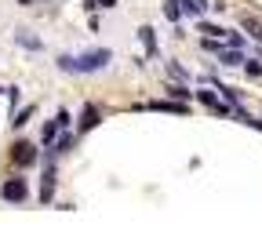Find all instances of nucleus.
I'll return each instance as SVG.
<instances>
[{"label": "nucleus", "instance_id": "24", "mask_svg": "<svg viewBox=\"0 0 262 240\" xmlns=\"http://www.w3.org/2000/svg\"><path fill=\"white\" fill-rule=\"evenodd\" d=\"M244 124H248V127H255V131H262V117H248Z\"/></svg>", "mask_w": 262, "mask_h": 240}, {"label": "nucleus", "instance_id": "12", "mask_svg": "<svg viewBox=\"0 0 262 240\" xmlns=\"http://www.w3.org/2000/svg\"><path fill=\"white\" fill-rule=\"evenodd\" d=\"M219 62L222 66H244V55H241V48H222L219 51Z\"/></svg>", "mask_w": 262, "mask_h": 240}, {"label": "nucleus", "instance_id": "1", "mask_svg": "<svg viewBox=\"0 0 262 240\" xmlns=\"http://www.w3.org/2000/svg\"><path fill=\"white\" fill-rule=\"evenodd\" d=\"M110 62H113V51H110V48H95V51H80V55H58V58H55V66H58L62 73H77V77L102 73Z\"/></svg>", "mask_w": 262, "mask_h": 240}, {"label": "nucleus", "instance_id": "11", "mask_svg": "<svg viewBox=\"0 0 262 240\" xmlns=\"http://www.w3.org/2000/svg\"><path fill=\"white\" fill-rule=\"evenodd\" d=\"M58 135H62V127H58V120H48L44 124V131H40V146H55V139H58Z\"/></svg>", "mask_w": 262, "mask_h": 240}, {"label": "nucleus", "instance_id": "3", "mask_svg": "<svg viewBox=\"0 0 262 240\" xmlns=\"http://www.w3.org/2000/svg\"><path fill=\"white\" fill-rule=\"evenodd\" d=\"M8 160H11V167H18V171H29L33 164L40 160V149L33 146V142H26V139H18V142L8 149Z\"/></svg>", "mask_w": 262, "mask_h": 240}, {"label": "nucleus", "instance_id": "10", "mask_svg": "<svg viewBox=\"0 0 262 240\" xmlns=\"http://www.w3.org/2000/svg\"><path fill=\"white\" fill-rule=\"evenodd\" d=\"M139 40H142L146 55L153 58V55H157V33H153V26H142V29H139Z\"/></svg>", "mask_w": 262, "mask_h": 240}, {"label": "nucleus", "instance_id": "16", "mask_svg": "<svg viewBox=\"0 0 262 240\" xmlns=\"http://www.w3.org/2000/svg\"><path fill=\"white\" fill-rule=\"evenodd\" d=\"M244 73H248L251 80H262V62H258V58H244Z\"/></svg>", "mask_w": 262, "mask_h": 240}, {"label": "nucleus", "instance_id": "20", "mask_svg": "<svg viewBox=\"0 0 262 240\" xmlns=\"http://www.w3.org/2000/svg\"><path fill=\"white\" fill-rule=\"evenodd\" d=\"M201 33H204V37H226V29H222V26H215V22H208V18L201 22Z\"/></svg>", "mask_w": 262, "mask_h": 240}, {"label": "nucleus", "instance_id": "5", "mask_svg": "<svg viewBox=\"0 0 262 240\" xmlns=\"http://www.w3.org/2000/svg\"><path fill=\"white\" fill-rule=\"evenodd\" d=\"M98 124H102V106H95V102H84L80 120H77V135H88V131H95Z\"/></svg>", "mask_w": 262, "mask_h": 240}, {"label": "nucleus", "instance_id": "21", "mask_svg": "<svg viewBox=\"0 0 262 240\" xmlns=\"http://www.w3.org/2000/svg\"><path fill=\"white\" fill-rule=\"evenodd\" d=\"M201 48H204V51H211V55H219V51H222L219 37H201Z\"/></svg>", "mask_w": 262, "mask_h": 240}, {"label": "nucleus", "instance_id": "17", "mask_svg": "<svg viewBox=\"0 0 262 240\" xmlns=\"http://www.w3.org/2000/svg\"><path fill=\"white\" fill-rule=\"evenodd\" d=\"M179 8H182V15H193V18H201V15H204V8L196 4V0H179Z\"/></svg>", "mask_w": 262, "mask_h": 240}, {"label": "nucleus", "instance_id": "19", "mask_svg": "<svg viewBox=\"0 0 262 240\" xmlns=\"http://www.w3.org/2000/svg\"><path fill=\"white\" fill-rule=\"evenodd\" d=\"M168 77H171V80H179V84H186V80H189V73L182 70L179 62H168Z\"/></svg>", "mask_w": 262, "mask_h": 240}, {"label": "nucleus", "instance_id": "6", "mask_svg": "<svg viewBox=\"0 0 262 240\" xmlns=\"http://www.w3.org/2000/svg\"><path fill=\"white\" fill-rule=\"evenodd\" d=\"M135 110H153V113H175V117H186L189 113V106L186 102H160V98H153V102H142V106H135Z\"/></svg>", "mask_w": 262, "mask_h": 240}, {"label": "nucleus", "instance_id": "2", "mask_svg": "<svg viewBox=\"0 0 262 240\" xmlns=\"http://www.w3.org/2000/svg\"><path fill=\"white\" fill-rule=\"evenodd\" d=\"M0 200L4 204H15V208H22V204L29 200V182L22 175H8L4 182H0Z\"/></svg>", "mask_w": 262, "mask_h": 240}, {"label": "nucleus", "instance_id": "26", "mask_svg": "<svg viewBox=\"0 0 262 240\" xmlns=\"http://www.w3.org/2000/svg\"><path fill=\"white\" fill-rule=\"evenodd\" d=\"M18 4H22V8H33V4H37V0H18Z\"/></svg>", "mask_w": 262, "mask_h": 240}, {"label": "nucleus", "instance_id": "18", "mask_svg": "<svg viewBox=\"0 0 262 240\" xmlns=\"http://www.w3.org/2000/svg\"><path fill=\"white\" fill-rule=\"evenodd\" d=\"M168 95H171L175 102H189V98H193V91H189V88H182V84H171V88H168Z\"/></svg>", "mask_w": 262, "mask_h": 240}, {"label": "nucleus", "instance_id": "8", "mask_svg": "<svg viewBox=\"0 0 262 240\" xmlns=\"http://www.w3.org/2000/svg\"><path fill=\"white\" fill-rule=\"evenodd\" d=\"M196 98H201V102H204V106H208L211 113H219V117H229V106H226V102H219V95H215V91H196Z\"/></svg>", "mask_w": 262, "mask_h": 240}, {"label": "nucleus", "instance_id": "9", "mask_svg": "<svg viewBox=\"0 0 262 240\" xmlns=\"http://www.w3.org/2000/svg\"><path fill=\"white\" fill-rule=\"evenodd\" d=\"M73 142H77V135H70V131H62L58 139H55V146L48 149V157H66V153L73 149Z\"/></svg>", "mask_w": 262, "mask_h": 240}, {"label": "nucleus", "instance_id": "4", "mask_svg": "<svg viewBox=\"0 0 262 240\" xmlns=\"http://www.w3.org/2000/svg\"><path fill=\"white\" fill-rule=\"evenodd\" d=\"M55 189H58V167H55V157H48L44 160V175H40V193H37V200L44 208L55 200Z\"/></svg>", "mask_w": 262, "mask_h": 240}, {"label": "nucleus", "instance_id": "13", "mask_svg": "<svg viewBox=\"0 0 262 240\" xmlns=\"http://www.w3.org/2000/svg\"><path fill=\"white\" fill-rule=\"evenodd\" d=\"M241 26L251 33V40H258V44H262V22H258L255 15H241Z\"/></svg>", "mask_w": 262, "mask_h": 240}, {"label": "nucleus", "instance_id": "25", "mask_svg": "<svg viewBox=\"0 0 262 240\" xmlns=\"http://www.w3.org/2000/svg\"><path fill=\"white\" fill-rule=\"evenodd\" d=\"M95 4H98V8H106V11H110V8H117V0H95Z\"/></svg>", "mask_w": 262, "mask_h": 240}, {"label": "nucleus", "instance_id": "22", "mask_svg": "<svg viewBox=\"0 0 262 240\" xmlns=\"http://www.w3.org/2000/svg\"><path fill=\"white\" fill-rule=\"evenodd\" d=\"M55 120H58V127H62V131H70V124H73L70 110H58V113H55Z\"/></svg>", "mask_w": 262, "mask_h": 240}, {"label": "nucleus", "instance_id": "14", "mask_svg": "<svg viewBox=\"0 0 262 240\" xmlns=\"http://www.w3.org/2000/svg\"><path fill=\"white\" fill-rule=\"evenodd\" d=\"M33 113H37V106H26V110H15L8 124H11V127L18 131V127H26V124H29V117H33Z\"/></svg>", "mask_w": 262, "mask_h": 240}, {"label": "nucleus", "instance_id": "15", "mask_svg": "<svg viewBox=\"0 0 262 240\" xmlns=\"http://www.w3.org/2000/svg\"><path fill=\"white\" fill-rule=\"evenodd\" d=\"M164 18H168V22H182V8H179V0H164Z\"/></svg>", "mask_w": 262, "mask_h": 240}, {"label": "nucleus", "instance_id": "23", "mask_svg": "<svg viewBox=\"0 0 262 240\" xmlns=\"http://www.w3.org/2000/svg\"><path fill=\"white\" fill-rule=\"evenodd\" d=\"M4 95H8V106H11V113H15V106H18V88H4Z\"/></svg>", "mask_w": 262, "mask_h": 240}, {"label": "nucleus", "instance_id": "27", "mask_svg": "<svg viewBox=\"0 0 262 240\" xmlns=\"http://www.w3.org/2000/svg\"><path fill=\"white\" fill-rule=\"evenodd\" d=\"M0 95H4V88H0Z\"/></svg>", "mask_w": 262, "mask_h": 240}, {"label": "nucleus", "instance_id": "7", "mask_svg": "<svg viewBox=\"0 0 262 240\" xmlns=\"http://www.w3.org/2000/svg\"><path fill=\"white\" fill-rule=\"evenodd\" d=\"M15 44H18V48H26V51H44V40H40V37H33V33H29V29H22V26L15 29Z\"/></svg>", "mask_w": 262, "mask_h": 240}]
</instances>
